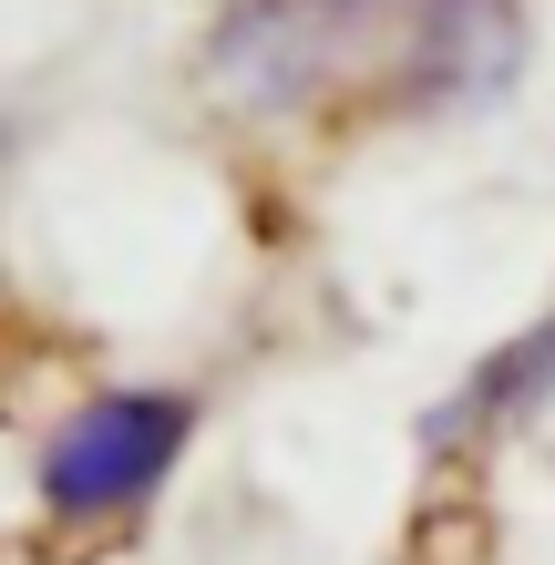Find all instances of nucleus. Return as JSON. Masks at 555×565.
Masks as SVG:
<instances>
[{
  "label": "nucleus",
  "instance_id": "nucleus-1",
  "mask_svg": "<svg viewBox=\"0 0 555 565\" xmlns=\"http://www.w3.org/2000/svg\"><path fill=\"white\" fill-rule=\"evenodd\" d=\"M514 52V0H226L206 31V93L247 124H361L483 104Z\"/></svg>",
  "mask_w": 555,
  "mask_h": 565
},
{
  "label": "nucleus",
  "instance_id": "nucleus-2",
  "mask_svg": "<svg viewBox=\"0 0 555 565\" xmlns=\"http://www.w3.org/2000/svg\"><path fill=\"white\" fill-rule=\"evenodd\" d=\"M195 402L185 391H93L42 443V514L52 524H124L145 514L166 473L185 462Z\"/></svg>",
  "mask_w": 555,
  "mask_h": 565
}]
</instances>
